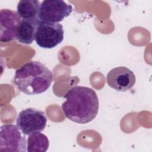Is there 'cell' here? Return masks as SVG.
<instances>
[{
	"mask_svg": "<svg viewBox=\"0 0 152 152\" xmlns=\"http://www.w3.org/2000/svg\"><path fill=\"white\" fill-rule=\"evenodd\" d=\"M65 101L61 104L65 116L80 124L91 122L96 117L99 108L96 92L91 88L77 86L64 96Z\"/></svg>",
	"mask_w": 152,
	"mask_h": 152,
	"instance_id": "1",
	"label": "cell"
},
{
	"mask_svg": "<svg viewBox=\"0 0 152 152\" xmlns=\"http://www.w3.org/2000/svg\"><path fill=\"white\" fill-rule=\"evenodd\" d=\"M53 80L52 71L38 61H30L15 71L14 83L17 88L27 95L45 92Z\"/></svg>",
	"mask_w": 152,
	"mask_h": 152,
	"instance_id": "2",
	"label": "cell"
},
{
	"mask_svg": "<svg viewBox=\"0 0 152 152\" xmlns=\"http://www.w3.org/2000/svg\"><path fill=\"white\" fill-rule=\"evenodd\" d=\"M63 26L58 23L39 21L35 36L36 44L43 49H52L64 40Z\"/></svg>",
	"mask_w": 152,
	"mask_h": 152,
	"instance_id": "3",
	"label": "cell"
},
{
	"mask_svg": "<svg viewBox=\"0 0 152 152\" xmlns=\"http://www.w3.org/2000/svg\"><path fill=\"white\" fill-rule=\"evenodd\" d=\"M47 124L44 112L34 108L21 110L17 118V126L25 135L43 131Z\"/></svg>",
	"mask_w": 152,
	"mask_h": 152,
	"instance_id": "4",
	"label": "cell"
},
{
	"mask_svg": "<svg viewBox=\"0 0 152 152\" xmlns=\"http://www.w3.org/2000/svg\"><path fill=\"white\" fill-rule=\"evenodd\" d=\"M17 126L5 124L0 129V152H25L27 142Z\"/></svg>",
	"mask_w": 152,
	"mask_h": 152,
	"instance_id": "5",
	"label": "cell"
},
{
	"mask_svg": "<svg viewBox=\"0 0 152 152\" xmlns=\"http://www.w3.org/2000/svg\"><path fill=\"white\" fill-rule=\"evenodd\" d=\"M72 11V6L64 1L45 0L40 4L38 18L40 21L58 23L69 16Z\"/></svg>",
	"mask_w": 152,
	"mask_h": 152,
	"instance_id": "6",
	"label": "cell"
},
{
	"mask_svg": "<svg viewBox=\"0 0 152 152\" xmlns=\"http://www.w3.org/2000/svg\"><path fill=\"white\" fill-rule=\"evenodd\" d=\"M108 86L118 91L130 90L135 84L136 78L132 71L125 66H118L112 69L107 74Z\"/></svg>",
	"mask_w": 152,
	"mask_h": 152,
	"instance_id": "7",
	"label": "cell"
},
{
	"mask_svg": "<svg viewBox=\"0 0 152 152\" xmlns=\"http://www.w3.org/2000/svg\"><path fill=\"white\" fill-rule=\"evenodd\" d=\"M21 21V17L17 12L9 9L1 10L0 41L7 43L15 39Z\"/></svg>",
	"mask_w": 152,
	"mask_h": 152,
	"instance_id": "8",
	"label": "cell"
},
{
	"mask_svg": "<svg viewBox=\"0 0 152 152\" xmlns=\"http://www.w3.org/2000/svg\"><path fill=\"white\" fill-rule=\"evenodd\" d=\"M40 20L23 19L18 27L17 32V40L23 44L30 45L35 40L37 27Z\"/></svg>",
	"mask_w": 152,
	"mask_h": 152,
	"instance_id": "9",
	"label": "cell"
},
{
	"mask_svg": "<svg viewBox=\"0 0 152 152\" xmlns=\"http://www.w3.org/2000/svg\"><path fill=\"white\" fill-rule=\"evenodd\" d=\"M40 7L39 1L21 0L18 3L17 12L23 19H33L38 18Z\"/></svg>",
	"mask_w": 152,
	"mask_h": 152,
	"instance_id": "10",
	"label": "cell"
},
{
	"mask_svg": "<svg viewBox=\"0 0 152 152\" xmlns=\"http://www.w3.org/2000/svg\"><path fill=\"white\" fill-rule=\"evenodd\" d=\"M49 145V141L45 134L40 132L29 135L27 141L28 152H45Z\"/></svg>",
	"mask_w": 152,
	"mask_h": 152,
	"instance_id": "11",
	"label": "cell"
}]
</instances>
